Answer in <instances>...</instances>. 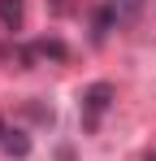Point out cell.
Listing matches in <instances>:
<instances>
[{"instance_id": "obj_1", "label": "cell", "mask_w": 156, "mask_h": 161, "mask_svg": "<svg viewBox=\"0 0 156 161\" xmlns=\"http://www.w3.org/2000/svg\"><path fill=\"white\" fill-rule=\"evenodd\" d=\"M108 109H113V83H91V87L82 92V126L96 131Z\"/></svg>"}, {"instance_id": "obj_2", "label": "cell", "mask_w": 156, "mask_h": 161, "mask_svg": "<svg viewBox=\"0 0 156 161\" xmlns=\"http://www.w3.org/2000/svg\"><path fill=\"white\" fill-rule=\"evenodd\" d=\"M108 9H113V18H117V26H134V22L143 18V9H148V0H108Z\"/></svg>"}, {"instance_id": "obj_3", "label": "cell", "mask_w": 156, "mask_h": 161, "mask_svg": "<svg viewBox=\"0 0 156 161\" xmlns=\"http://www.w3.org/2000/svg\"><path fill=\"white\" fill-rule=\"evenodd\" d=\"M0 22H4V31H22V22H26V0H0Z\"/></svg>"}, {"instance_id": "obj_4", "label": "cell", "mask_w": 156, "mask_h": 161, "mask_svg": "<svg viewBox=\"0 0 156 161\" xmlns=\"http://www.w3.org/2000/svg\"><path fill=\"white\" fill-rule=\"evenodd\" d=\"M0 148H4V153H9V157H30V135H22V131H13V126H9V131L0 135Z\"/></svg>"}, {"instance_id": "obj_5", "label": "cell", "mask_w": 156, "mask_h": 161, "mask_svg": "<svg viewBox=\"0 0 156 161\" xmlns=\"http://www.w3.org/2000/svg\"><path fill=\"white\" fill-rule=\"evenodd\" d=\"M4 131H9V126H4V118H0V135H4Z\"/></svg>"}, {"instance_id": "obj_6", "label": "cell", "mask_w": 156, "mask_h": 161, "mask_svg": "<svg viewBox=\"0 0 156 161\" xmlns=\"http://www.w3.org/2000/svg\"><path fill=\"white\" fill-rule=\"evenodd\" d=\"M143 161H156V153H148V157H143Z\"/></svg>"}]
</instances>
